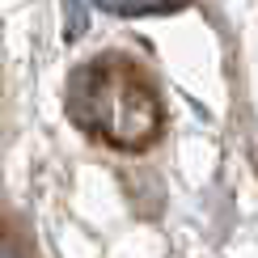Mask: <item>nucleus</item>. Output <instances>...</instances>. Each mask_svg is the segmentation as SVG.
Returning <instances> with one entry per match:
<instances>
[{
  "instance_id": "obj_2",
  "label": "nucleus",
  "mask_w": 258,
  "mask_h": 258,
  "mask_svg": "<svg viewBox=\"0 0 258 258\" xmlns=\"http://www.w3.org/2000/svg\"><path fill=\"white\" fill-rule=\"evenodd\" d=\"M89 5L110 17H165L186 9V0H89Z\"/></svg>"
},
{
  "instance_id": "obj_1",
  "label": "nucleus",
  "mask_w": 258,
  "mask_h": 258,
  "mask_svg": "<svg viewBox=\"0 0 258 258\" xmlns=\"http://www.w3.org/2000/svg\"><path fill=\"white\" fill-rule=\"evenodd\" d=\"M68 119L114 148H148L161 132V102L127 59L102 55L68 77Z\"/></svg>"
},
{
  "instance_id": "obj_3",
  "label": "nucleus",
  "mask_w": 258,
  "mask_h": 258,
  "mask_svg": "<svg viewBox=\"0 0 258 258\" xmlns=\"http://www.w3.org/2000/svg\"><path fill=\"white\" fill-rule=\"evenodd\" d=\"M85 34V0H63V38L77 42Z\"/></svg>"
},
{
  "instance_id": "obj_4",
  "label": "nucleus",
  "mask_w": 258,
  "mask_h": 258,
  "mask_svg": "<svg viewBox=\"0 0 258 258\" xmlns=\"http://www.w3.org/2000/svg\"><path fill=\"white\" fill-rule=\"evenodd\" d=\"M0 258H21V250H17L13 237H0Z\"/></svg>"
}]
</instances>
